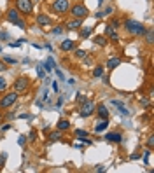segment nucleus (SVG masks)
<instances>
[{
    "label": "nucleus",
    "mask_w": 154,
    "mask_h": 173,
    "mask_svg": "<svg viewBox=\"0 0 154 173\" xmlns=\"http://www.w3.org/2000/svg\"><path fill=\"white\" fill-rule=\"evenodd\" d=\"M14 25H16V26H19L21 30H26V28H28V25H26V21H25V19H21V18H19L18 21H16Z\"/></svg>",
    "instance_id": "nucleus-29"
},
{
    "label": "nucleus",
    "mask_w": 154,
    "mask_h": 173,
    "mask_svg": "<svg viewBox=\"0 0 154 173\" xmlns=\"http://www.w3.org/2000/svg\"><path fill=\"white\" fill-rule=\"evenodd\" d=\"M144 39H145V44H149V46H152V42H154V30L149 26V28H145V32H144V35H142Z\"/></svg>",
    "instance_id": "nucleus-19"
},
{
    "label": "nucleus",
    "mask_w": 154,
    "mask_h": 173,
    "mask_svg": "<svg viewBox=\"0 0 154 173\" xmlns=\"http://www.w3.org/2000/svg\"><path fill=\"white\" fill-rule=\"evenodd\" d=\"M7 129H11V124H4L2 126V131H7Z\"/></svg>",
    "instance_id": "nucleus-49"
},
{
    "label": "nucleus",
    "mask_w": 154,
    "mask_h": 173,
    "mask_svg": "<svg viewBox=\"0 0 154 173\" xmlns=\"http://www.w3.org/2000/svg\"><path fill=\"white\" fill-rule=\"evenodd\" d=\"M91 32H93V26H88V28H82V30H79V37L81 39H88L91 35Z\"/></svg>",
    "instance_id": "nucleus-25"
},
{
    "label": "nucleus",
    "mask_w": 154,
    "mask_h": 173,
    "mask_svg": "<svg viewBox=\"0 0 154 173\" xmlns=\"http://www.w3.org/2000/svg\"><path fill=\"white\" fill-rule=\"evenodd\" d=\"M61 32H63V28H60V26H58V28H53V33H54V35H60Z\"/></svg>",
    "instance_id": "nucleus-42"
},
{
    "label": "nucleus",
    "mask_w": 154,
    "mask_h": 173,
    "mask_svg": "<svg viewBox=\"0 0 154 173\" xmlns=\"http://www.w3.org/2000/svg\"><path fill=\"white\" fill-rule=\"evenodd\" d=\"M42 67L46 68V72H51L53 68H56V65H54V59H53V58H47V61H46V63H42Z\"/></svg>",
    "instance_id": "nucleus-24"
},
{
    "label": "nucleus",
    "mask_w": 154,
    "mask_h": 173,
    "mask_svg": "<svg viewBox=\"0 0 154 173\" xmlns=\"http://www.w3.org/2000/svg\"><path fill=\"white\" fill-rule=\"evenodd\" d=\"M140 105L144 107V109H151V101H149V98H142V100H140Z\"/></svg>",
    "instance_id": "nucleus-34"
},
{
    "label": "nucleus",
    "mask_w": 154,
    "mask_h": 173,
    "mask_svg": "<svg viewBox=\"0 0 154 173\" xmlns=\"http://www.w3.org/2000/svg\"><path fill=\"white\" fill-rule=\"evenodd\" d=\"M93 42L96 46H100V47H105L107 44H109V39L105 37V35H95L93 37Z\"/></svg>",
    "instance_id": "nucleus-20"
},
{
    "label": "nucleus",
    "mask_w": 154,
    "mask_h": 173,
    "mask_svg": "<svg viewBox=\"0 0 154 173\" xmlns=\"http://www.w3.org/2000/svg\"><path fill=\"white\" fill-rule=\"evenodd\" d=\"M0 39H7V33L5 32H0Z\"/></svg>",
    "instance_id": "nucleus-51"
},
{
    "label": "nucleus",
    "mask_w": 154,
    "mask_h": 173,
    "mask_svg": "<svg viewBox=\"0 0 154 173\" xmlns=\"http://www.w3.org/2000/svg\"><path fill=\"white\" fill-rule=\"evenodd\" d=\"M74 138H77L81 142H86L88 145L91 143V140H88V138H90V131H86V129H75V131H74Z\"/></svg>",
    "instance_id": "nucleus-11"
},
{
    "label": "nucleus",
    "mask_w": 154,
    "mask_h": 173,
    "mask_svg": "<svg viewBox=\"0 0 154 173\" xmlns=\"http://www.w3.org/2000/svg\"><path fill=\"white\" fill-rule=\"evenodd\" d=\"M5 159H7V154L4 152L2 156H0V166H4V164H5Z\"/></svg>",
    "instance_id": "nucleus-40"
},
{
    "label": "nucleus",
    "mask_w": 154,
    "mask_h": 173,
    "mask_svg": "<svg viewBox=\"0 0 154 173\" xmlns=\"http://www.w3.org/2000/svg\"><path fill=\"white\" fill-rule=\"evenodd\" d=\"M95 171H105V166H96Z\"/></svg>",
    "instance_id": "nucleus-50"
},
{
    "label": "nucleus",
    "mask_w": 154,
    "mask_h": 173,
    "mask_svg": "<svg viewBox=\"0 0 154 173\" xmlns=\"http://www.w3.org/2000/svg\"><path fill=\"white\" fill-rule=\"evenodd\" d=\"M112 12H114V5H109V7H105L102 11V16H111Z\"/></svg>",
    "instance_id": "nucleus-31"
},
{
    "label": "nucleus",
    "mask_w": 154,
    "mask_h": 173,
    "mask_svg": "<svg viewBox=\"0 0 154 173\" xmlns=\"http://www.w3.org/2000/svg\"><path fill=\"white\" fill-rule=\"evenodd\" d=\"M130 159H131V161H137V159H140V154H138V152L131 154V156H130Z\"/></svg>",
    "instance_id": "nucleus-41"
},
{
    "label": "nucleus",
    "mask_w": 154,
    "mask_h": 173,
    "mask_svg": "<svg viewBox=\"0 0 154 173\" xmlns=\"http://www.w3.org/2000/svg\"><path fill=\"white\" fill-rule=\"evenodd\" d=\"M112 105H116V107H117V109H119V112H121L123 116H128V114H130V110H126V107H124V105H123L119 100H112Z\"/></svg>",
    "instance_id": "nucleus-23"
},
{
    "label": "nucleus",
    "mask_w": 154,
    "mask_h": 173,
    "mask_svg": "<svg viewBox=\"0 0 154 173\" xmlns=\"http://www.w3.org/2000/svg\"><path fill=\"white\" fill-rule=\"evenodd\" d=\"M9 46H11V47H19V46H21V42H11Z\"/></svg>",
    "instance_id": "nucleus-45"
},
{
    "label": "nucleus",
    "mask_w": 154,
    "mask_h": 173,
    "mask_svg": "<svg viewBox=\"0 0 154 173\" xmlns=\"http://www.w3.org/2000/svg\"><path fill=\"white\" fill-rule=\"evenodd\" d=\"M2 61H4L5 65H16V63H18V61H16L14 58H11V56H4V59H2Z\"/></svg>",
    "instance_id": "nucleus-33"
},
{
    "label": "nucleus",
    "mask_w": 154,
    "mask_h": 173,
    "mask_svg": "<svg viewBox=\"0 0 154 173\" xmlns=\"http://www.w3.org/2000/svg\"><path fill=\"white\" fill-rule=\"evenodd\" d=\"M61 103H63V98H58V101H56V109H60Z\"/></svg>",
    "instance_id": "nucleus-47"
},
{
    "label": "nucleus",
    "mask_w": 154,
    "mask_h": 173,
    "mask_svg": "<svg viewBox=\"0 0 154 173\" xmlns=\"http://www.w3.org/2000/svg\"><path fill=\"white\" fill-rule=\"evenodd\" d=\"M84 101H88V98H86L84 95H81V93H79V95H77V103H79V105H82Z\"/></svg>",
    "instance_id": "nucleus-36"
},
{
    "label": "nucleus",
    "mask_w": 154,
    "mask_h": 173,
    "mask_svg": "<svg viewBox=\"0 0 154 173\" xmlns=\"http://www.w3.org/2000/svg\"><path fill=\"white\" fill-rule=\"evenodd\" d=\"M0 14H2V11H0Z\"/></svg>",
    "instance_id": "nucleus-54"
},
{
    "label": "nucleus",
    "mask_w": 154,
    "mask_h": 173,
    "mask_svg": "<svg viewBox=\"0 0 154 173\" xmlns=\"http://www.w3.org/2000/svg\"><path fill=\"white\" fill-rule=\"evenodd\" d=\"M18 143H19L21 147H23V145L26 143V137H23V135H21V137H19V140H18Z\"/></svg>",
    "instance_id": "nucleus-39"
},
{
    "label": "nucleus",
    "mask_w": 154,
    "mask_h": 173,
    "mask_svg": "<svg viewBox=\"0 0 154 173\" xmlns=\"http://www.w3.org/2000/svg\"><path fill=\"white\" fill-rule=\"evenodd\" d=\"M69 11H70L72 18H77V19H86L88 16H90V9H88L86 4H82V2H75Z\"/></svg>",
    "instance_id": "nucleus-2"
},
{
    "label": "nucleus",
    "mask_w": 154,
    "mask_h": 173,
    "mask_svg": "<svg viewBox=\"0 0 154 173\" xmlns=\"http://www.w3.org/2000/svg\"><path fill=\"white\" fill-rule=\"evenodd\" d=\"M19 119H32V116H28V114H21Z\"/></svg>",
    "instance_id": "nucleus-46"
},
{
    "label": "nucleus",
    "mask_w": 154,
    "mask_h": 173,
    "mask_svg": "<svg viewBox=\"0 0 154 173\" xmlns=\"http://www.w3.org/2000/svg\"><path fill=\"white\" fill-rule=\"evenodd\" d=\"M121 63H123V59H121V58H117V56H112V58H109V59H107L105 68H109V70H114V68H117V67H119Z\"/></svg>",
    "instance_id": "nucleus-15"
},
{
    "label": "nucleus",
    "mask_w": 154,
    "mask_h": 173,
    "mask_svg": "<svg viewBox=\"0 0 154 173\" xmlns=\"http://www.w3.org/2000/svg\"><path fill=\"white\" fill-rule=\"evenodd\" d=\"M145 147H147V149H154V135H149V137H147Z\"/></svg>",
    "instance_id": "nucleus-30"
},
{
    "label": "nucleus",
    "mask_w": 154,
    "mask_h": 173,
    "mask_svg": "<svg viewBox=\"0 0 154 173\" xmlns=\"http://www.w3.org/2000/svg\"><path fill=\"white\" fill-rule=\"evenodd\" d=\"M30 84H32V80H30L26 75H19V77H16V80L12 82V89H14L16 93H26V91L30 89Z\"/></svg>",
    "instance_id": "nucleus-3"
},
{
    "label": "nucleus",
    "mask_w": 154,
    "mask_h": 173,
    "mask_svg": "<svg viewBox=\"0 0 154 173\" xmlns=\"http://www.w3.org/2000/svg\"><path fill=\"white\" fill-rule=\"evenodd\" d=\"M88 54H90V53H86L84 49H77V47L74 49V56H75V58H79V59H84Z\"/></svg>",
    "instance_id": "nucleus-26"
},
{
    "label": "nucleus",
    "mask_w": 154,
    "mask_h": 173,
    "mask_svg": "<svg viewBox=\"0 0 154 173\" xmlns=\"http://www.w3.org/2000/svg\"><path fill=\"white\" fill-rule=\"evenodd\" d=\"M56 75H58V79H61V80H63V74L58 70V67H56Z\"/></svg>",
    "instance_id": "nucleus-48"
},
{
    "label": "nucleus",
    "mask_w": 154,
    "mask_h": 173,
    "mask_svg": "<svg viewBox=\"0 0 154 173\" xmlns=\"http://www.w3.org/2000/svg\"><path fill=\"white\" fill-rule=\"evenodd\" d=\"M16 9L21 14L30 16L32 11H33V2H32V0H16Z\"/></svg>",
    "instance_id": "nucleus-6"
},
{
    "label": "nucleus",
    "mask_w": 154,
    "mask_h": 173,
    "mask_svg": "<svg viewBox=\"0 0 154 173\" xmlns=\"http://www.w3.org/2000/svg\"><path fill=\"white\" fill-rule=\"evenodd\" d=\"M103 75H105V67H103V65H95V68H93V77L100 79V77H103Z\"/></svg>",
    "instance_id": "nucleus-21"
},
{
    "label": "nucleus",
    "mask_w": 154,
    "mask_h": 173,
    "mask_svg": "<svg viewBox=\"0 0 154 173\" xmlns=\"http://www.w3.org/2000/svg\"><path fill=\"white\" fill-rule=\"evenodd\" d=\"M47 138H49V142H60V140L63 138V135H61L60 129H54V131H51V133L47 135Z\"/></svg>",
    "instance_id": "nucleus-22"
},
{
    "label": "nucleus",
    "mask_w": 154,
    "mask_h": 173,
    "mask_svg": "<svg viewBox=\"0 0 154 173\" xmlns=\"http://www.w3.org/2000/svg\"><path fill=\"white\" fill-rule=\"evenodd\" d=\"M67 30H79L81 26H82V19H77V18H74V19H70L67 25Z\"/></svg>",
    "instance_id": "nucleus-18"
},
{
    "label": "nucleus",
    "mask_w": 154,
    "mask_h": 173,
    "mask_svg": "<svg viewBox=\"0 0 154 173\" xmlns=\"http://www.w3.org/2000/svg\"><path fill=\"white\" fill-rule=\"evenodd\" d=\"M151 154H152V149H145V152H144V164L145 166H151Z\"/></svg>",
    "instance_id": "nucleus-27"
},
{
    "label": "nucleus",
    "mask_w": 154,
    "mask_h": 173,
    "mask_svg": "<svg viewBox=\"0 0 154 173\" xmlns=\"http://www.w3.org/2000/svg\"><path fill=\"white\" fill-rule=\"evenodd\" d=\"M121 25L126 30V33L133 35V37H142L144 32H145V28H147L144 23H140V21H137V19H124Z\"/></svg>",
    "instance_id": "nucleus-1"
},
{
    "label": "nucleus",
    "mask_w": 154,
    "mask_h": 173,
    "mask_svg": "<svg viewBox=\"0 0 154 173\" xmlns=\"http://www.w3.org/2000/svg\"><path fill=\"white\" fill-rule=\"evenodd\" d=\"M70 128H72V124H70V121H69V119H60V121H58V124H56V129H60L61 133H63V131H69Z\"/></svg>",
    "instance_id": "nucleus-17"
},
{
    "label": "nucleus",
    "mask_w": 154,
    "mask_h": 173,
    "mask_svg": "<svg viewBox=\"0 0 154 173\" xmlns=\"http://www.w3.org/2000/svg\"><path fill=\"white\" fill-rule=\"evenodd\" d=\"M53 91H54V93H60V88H58V82H53Z\"/></svg>",
    "instance_id": "nucleus-44"
},
{
    "label": "nucleus",
    "mask_w": 154,
    "mask_h": 173,
    "mask_svg": "<svg viewBox=\"0 0 154 173\" xmlns=\"http://www.w3.org/2000/svg\"><path fill=\"white\" fill-rule=\"evenodd\" d=\"M19 18H21V12H19L16 7H11V9L5 11V19L9 21V23H16Z\"/></svg>",
    "instance_id": "nucleus-10"
},
{
    "label": "nucleus",
    "mask_w": 154,
    "mask_h": 173,
    "mask_svg": "<svg viewBox=\"0 0 154 173\" xmlns=\"http://www.w3.org/2000/svg\"><path fill=\"white\" fill-rule=\"evenodd\" d=\"M98 5H103V0H98Z\"/></svg>",
    "instance_id": "nucleus-52"
},
{
    "label": "nucleus",
    "mask_w": 154,
    "mask_h": 173,
    "mask_svg": "<svg viewBox=\"0 0 154 173\" xmlns=\"http://www.w3.org/2000/svg\"><path fill=\"white\" fill-rule=\"evenodd\" d=\"M35 23H37V26H40V28H47V26L53 25V19H51L46 12H40V14L35 16Z\"/></svg>",
    "instance_id": "nucleus-8"
},
{
    "label": "nucleus",
    "mask_w": 154,
    "mask_h": 173,
    "mask_svg": "<svg viewBox=\"0 0 154 173\" xmlns=\"http://www.w3.org/2000/svg\"><path fill=\"white\" fill-rule=\"evenodd\" d=\"M14 117H16L14 112H7V114H5V119H14Z\"/></svg>",
    "instance_id": "nucleus-43"
},
{
    "label": "nucleus",
    "mask_w": 154,
    "mask_h": 173,
    "mask_svg": "<svg viewBox=\"0 0 154 173\" xmlns=\"http://www.w3.org/2000/svg\"><path fill=\"white\" fill-rule=\"evenodd\" d=\"M5 88H7V80H5L2 75H0V91H4Z\"/></svg>",
    "instance_id": "nucleus-35"
},
{
    "label": "nucleus",
    "mask_w": 154,
    "mask_h": 173,
    "mask_svg": "<svg viewBox=\"0 0 154 173\" xmlns=\"http://www.w3.org/2000/svg\"><path fill=\"white\" fill-rule=\"evenodd\" d=\"M95 114L98 116V119H109V110L105 105H95Z\"/></svg>",
    "instance_id": "nucleus-14"
},
{
    "label": "nucleus",
    "mask_w": 154,
    "mask_h": 173,
    "mask_svg": "<svg viewBox=\"0 0 154 173\" xmlns=\"http://www.w3.org/2000/svg\"><path fill=\"white\" fill-rule=\"evenodd\" d=\"M69 9H70V2L69 0H54V2L51 4V11L54 12V14H67L69 12Z\"/></svg>",
    "instance_id": "nucleus-5"
},
{
    "label": "nucleus",
    "mask_w": 154,
    "mask_h": 173,
    "mask_svg": "<svg viewBox=\"0 0 154 173\" xmlns=\"http://www.w3.org/2000/svg\"><path fill=\"white\" fill-rule=\"evenodd\" d=\"M109 40H112V42H119V33H117V30H114L112 26H105V33H103Z\"/></svg>",
    "instance_id": "nucleus-12"
},
{
    "label": "nucleus",
    "mask_w": 154,
    "mask_h": 173,
    "mask_svg": "<svg viewBox=\"0 0 154 173\" xmlns=\"http://www.w3.org/2000/svg\"><path fill=\"white\" fill-rule=\"evenodd\" d=\"M109 128V119H98L96 122H95V133H102V131H105V129Z\"/></svg>",
    "instance_id": "nucleus-16"
},
{
    "label": "nucleus",
    "mask_w": 154,
    "mask_h": 173,
    "mask_svg": "<svg viewBox=\"0 0 154 173\" xmlns=\"http://www.w3.org/2000/svg\"><path fill=\"white\" fill-rule=\"evenodd\" d=\"M105 140L109 143H121L123 142V135L119 131H112V133H107L105 135Z\"/></svg>",
    "instance_id": "nucleus-13"
},
{
    "label": "nucleus",
    "mask_w": 154,
    "mask_h": 173,
    "mask_svg": "<svg viewBox=\"0 0 154 173\" xmlns=\"http://www.w3.org/2000/svg\"><path fill=\"white\" fill-rule=\"evenodd\" d=\"M18 98H19V93H16L14 89L9 91V93H5L2 98H0V109L5 110V109H9V107H12L18 101Z\"/></svg>",
    "instance_id": "nucleus-4"
},
{
    "label": "nucleus",
    "mask_w": 154,
    "mask_h": 173,
    "mask_svg": "<svg viewBox=\"0 0 154 173\" xmlns=\"http://www.w3.org/2000/svg\"><path fill=\"white\" fill-rule=\"evenodd\" d=\"M75 47H77V44H75V40H72V39H65V40H61V44H60V49L63 53H72Z\"/></svg>",
    "instance_id": "nucleus-9"
},
{
    "label": "nucleus",
    "mask_w": 154,
    "mask_h": 173,
    "mask_svg": "<svg viewBox=\"0 0 154 173\" xmlns=\"http://www.w3.org/2000/svg\"><path fill=\"white\" fill-rule=\"evenodd\" d=\"M109 26H112L114 30H117V28H121V19H117V18H112L111 21H109Z\"/></svg>",
    "instance_id": "nucleus-28"
},
{
    "label": "nucleus",
    "mask_w": 154,
    "mask_h": 173,
    "mask_svg": "<svg viewBox=\"0 0 154 173\" xmlns=\"http://www.w3.org/2000/svg\"><path fill=\"white\" fill-rule=\"evenodd\" d=\"M5 70H9V67H7V65H5L2 59H0V72H5Z\"/></svg>",
    "instance_id": "nucleus-38"
},
{
    "label": "nucleus",
    "mask_w": 154,
    "mask_h": 173,
    "mask_svg": "<svg viewBox=\"0 0 154 173\" xmlns=\"http://www.w3.org/2000/svg\"><path fill=\"white\" fill-rule=\"evenodd\" d=\"M28 140H30V142H35V140H37V133L33 131V129L30 131V137H28Z\"/></svg>",
    "instance_id": "nucleus-37"
},
{
    "label": "nucleus",
    "mask_w": 154,
    "mask_h": 173,
    "mask_svg": "<svg viewBox=\"0 0 154 173\" xmlns=\"http://www.w3.org/2000/svg\"><path fill=\"white\" fill-rule=\"evenodd\" d=\"M0 117H2V112H0Z\"/></svg>",
    "instance_id": "nucleus-53"
},
{
    "label": "nucleus",
    "mask_w": 154,
    "mask_h": 173,
    "mask_svg": "<svg viewBox=\"0 0 154 173\" xmlns=\"http://www.w3.org/2000/svg\"><path fill=\"white\" fill-rule=\"evenodd\" d=\"M93 114H95V103L91 100H88L82 105H79V116L81 117H91Z\"/></svg>",
    "instance_id": "nucleus-7"
},
{
    "label": "nucleus",
    "mask_w": 154,
    "mask_h": 173,
    "mask_svg": "<svg viewBox=\"0 0 154 173\" xmlns=\"http://www.w3.org/2000/svg\"><path fill=\"white\" fill-rule=\"evenodd\" d=\"M37 74H39V77H40V79H44V75H46V70H44L42 63H39V65H37Z\"/></svg>",
    "instance_id": "nucleus-32"
}]
</instances>
